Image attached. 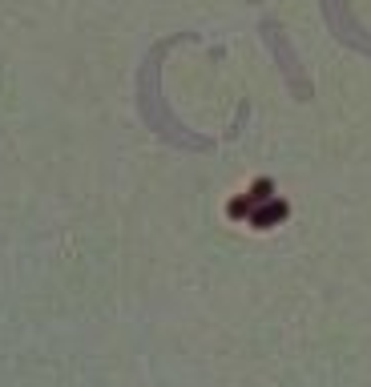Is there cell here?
<instances>
[{
  "label": "cell",
  "instance_id": "cell-1",
  "mask_svg": "<svg viewBox=\"0 0 371 387\" xmlns=\"http://www.w3.org/2000/svg\"><path fill=\"white\" fill-rule=\"evenodd\" d=\"M283 214H287V206H271V210H262V214H255V222L267 226V222H274V218H283Z\"/></svg>",
  "mask_w": 371,
  "mask_h": 387
}]
</instances>
